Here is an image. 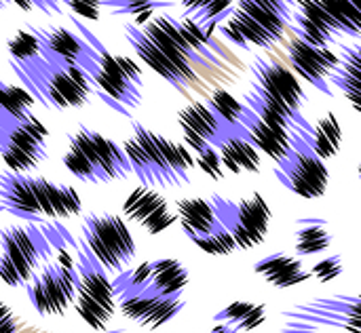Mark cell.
Returning a JSON list of instances; mask_svg holds the SVG:
<instances>
[{
	"instance_id": "1",
	"label": "cell",
	"mask_w": 361,
	"mask_h": 333,
	"mask_svg": "<svg viewBox=\"0 0 361 333\" xmlns=\"http://www.w3.org/2000/svg\"><path fill=\"white\" fill-rule=\"evenodd\" d=\"M125 36L135 55L173 89L184 91L197 82L192 63H201V59L184 42L180 19L173 15L161 13L144 25L127 23Z\"/></svg>"
},
{
	"instance_id": "2",
	"label": "cell",
	"mask_w": 361,
	"mask_h": 333,
	"mask_svg": "<svg viewBox=\"0 0 361 333\" xmlns=\"http://www.w3.org/2000/svg\"><path fill=\"white\" fill-rule=\"evenodd\" d=\"M252 89L245 93V108L262 122L294 131L311 129V122L302 116L305 91L300 80L281 63H273L256 57L252 61Z\"/></svg>"
},
{
	"instance_id": "3",
	"label": "cell",
	"mask_w": 361,
	"mask_h": 333,
	"mask_svg": "<svg viewBox=\"0 0 361 333\" xmlns=\"http://www.w3.org/2000/svg\"><path fill=\"white\" fill-rule=\"evenodd\" d=\"M131 173L146 188H184L195 167L192 154L178 142L133 122V133L121 146Z\"/></svg>"
},
{
	"instance_id": "4",
	"label": "cell",
	"mask_w": 361,
	"mask_h": 333,
	"mask_svg": "<svg viewBox=\"0 0 361 333\" xmlns=\"http://www.w3.org/2000/svg\"><path fill=\"white\" fill-rule=\"evenodd\" d=\"M0 207L27 220H66L82 211L80 194L66 184L30 173H0Z\"/></svg>"
},
{
	"instance_id": "5",
	"label": "cell",
	"mask_w": 361,
	"mask_h": 333,
	"mask_svg": "<svg viewBox=\"0 0 361 333\" xmlns=\"http://www.w3.org/2000/svg\"><path fill=\"white\" fill-rule=\"evenodd\" d=\"M11 68L32 99H38L42 106L53 110L82 108L93 91L87 74L76 63L47 59L40 55L27 63L11 61Z\"/></svg>"
},
{
	"instance_id": "6",
	"label": "cell",
	"mask_w": 361,
	"mask_h": 333,
	"mask_svg": "<svg viewBox=\"0 0 361 333\" xmlns=\"http://www.w3.org/2000/svg\"><path fill=\"white\" fill-rule=\"evenodd\" d=\"M63 165L76 180L91 186L118 182L131 175V167L123 148L114 139L85 125H78L76 131L68 135Z\"/></svg>"
},
{
	"instance_id": "7",
	"label": "cell",
	"mask_w": 361,
	"mask_h": 333,
	"mask_svg": "<svg viewBox=\"0 0 361 333\" xmlns=\"http://www.w3.org/2000/svg\"><path fill=\"white\" fill-rule=\"evenodd\" d=\"M85 251L114 279L129 270L135 260L137 245L129 230V224L108 211H93L82 218L80 224Z\"/></svg>"
},
{
	"instance_id": "8",
	"label": "cell",
	"mask_w": 361,
	"mask_h": 333,
	"mask_svg": "<svg viewBox=\"0 0 361 333\" xmlns=\"http://www.w3.org/2000/svg\"><path fill=\"white\" fill-rule=\"evenodd\" d=\"M74 308L95 332L106 329L116 313L112 279L85 249L76 251L74 262Z\"/></svg>"
},
{
	"instance_id": "9",
	"label": "cell",
	"mask_w": 361,
	"mask_h": 333,
	"mask_svg": "<svg viewBox=\"0 0 361 333\" xmlns=\"http://www.w3.org/2000/svg\"><path fill=\"white\" fill-rule=\"evenodd\" d=\"M275 177L296 196L315 201L322 199L330 184V171L326 161L313 154L302 129L292 131V148L286 161L275 167Z\"/></svg>"
},
{
	"instance_id": "10",
	"label": "cell",
	"mask_w": 361,
	"mask_h": 333,
	"mask_svg": "<svg viewBox=\"0 0 361 333\" xmlns=\"http://www.w3.org/2000/svg\"><path fill=\"white\" fill-rule=\"evenodd\" d=\"M212 203H214V207L218 211V218H220L222 226L231 232L237 247L252 249V247L260 245L267 239L273 211H271V205L267 203V199L260 192H254L252 196L241 199L237 203L214 194Z\"/></svg>"
},
{
	"instance_id": "11",
	"label": "cell",
	"mask_w": 361,
	"mask_h": 333,
	"mask_svg": "<svg viewBox=\"0 0 361 333\" xmlns=\"http://www.w3.org/2000/svg\"><path fill=\"white\" fill-rule=\"evenodd\" d=\"M44 256L42 241L30 226H6L0 230V281L8 287H25Z\"/></svg>"
},
{
	"instance_id": "12",
	"label": "cell",
	"mask_w": 361,
	"mask_h": 333,
	"mask_svg": "<svg viewBox=\"0 0 361 333\" xmlns=\"http://www.w3.org/2000/svg\"><path fill=\"white\" fill-rule=\"evenodd\" d=\"M32 308L42 317H61L74 304V260L61 256L59 262L38 268L25 285Z\"/></svg>"
},
{
	"instance_id": "13",
	"label": "cell",
	"mask_w": 361,
	"mask_h": 333,
	"mask_svg": "<svg viewBox=\"0 0 361 333\" xmlns=\"http://www.w3.org/2000/svg\"><path fill=\"white\" fill-rule=\"evenodd\" d=\"M0 156L8 171L30 173L47 161V127L32 114L0 129Z\"/></svg>"
},
{
	"instance_id": "14",
	"label": "cell",
	"mask_w": 361,
	"mask_h": 333,
	"mask_svg": "<svg viewBox=\"0 0 361 333\" xmlns=\"http://www.w3.org/2000/svg\"><path fill=\"white\" fill-rule=\"evenodd\" d=\"M123 220L137 224L148 234H161L178 222L169 201L154 188L146 186L133 188L123 201Z\"/></svg>"
},
{
	"instance_id": "15",
	"label": "cell",
	"mask_w": 361,
	"mask_h": 333,
	"mask_svg": "<svg viewBox=\"0 0 361 333\" xmlns=\"http://www.w3.org/2000/svg\"><path fill=\"white\" fill-rule=\"evenodd\" d=\"M116 306L123 317L146 327L159 329L171 319H176L184 308V296L180 298H157L146 294H121L116 296Z\"/></svg>"
},
{
	"instance_id": "16",
	"label": "cell",
	"mask_w": 361,
	"mask_h": 333,
	"mask_svg": "<svg viewBox=\"0 0 361 333\" xmlns=\"http://www.w3.org/2000/svg\"><path fill=\"white\" fill-rule=\"evenodd\" d=\"M188 283H190L188 268L180 260L161 258V260L148 262L146 279L137 287L118 291V294H114V298L121 294H146V296H157V298H180V296H184Z\"/></svg>"
},
{
	"instance_id": "17",
	"label": "cell",
	"mask_w": 361,
	"mask_h": 333,
	"mask_svg": "<svg viewBox=\"0 0 361 333\" xmlns=\"http://www.w3.org/2000/svg\"><path fill=\"white\" fill-rule=\"evenodd\" d=\"M290 61L294 65V70L298 72V76H302L307 82H311L315 89H319L322 93H332L330 89V74L338 63V55L330 49V46H311L298 38H294L290 42Z\"/></svg>"
},
{
	"instance_id": "18",
	"label": "cell",
	"mask_w": 361,
	"mask_h": 333,
	"mask_svg": "<svg viewBox=\"0 0 361 333\" xmlns=\"http://www.w3.org/2000/svg\"><path fill=\"white\" fill-rule=\"evenodd\" d=\"M239 129L241 135L258 150L264 152L269 158H273L277 165L281 161H286V156L290 154L292 148V133L273 125L262 122L256 114H252L245 106L239 118Z\"/></svg>"
},
{
	"instance_id": "19",
	"label": "cell",
	"mask_w": 361,
	"mask_h": 333,
	"mask_svg": "<svg viewBox=\"0 0 361 333\" xmlns=\"http://www.w3.org/2000/svg\"><path fill=\"white\" fill-rule=\"evenodd\" d=\"M30 32L38 38L40 44V55L47 59H59V61H68V63H85L87 57L91 55V44L66 30V27H38V25H30Z\"/></svg>"
},
{
	"instance_id": "20",
	"label": "cell",
	"mask_w": 361,
	"mask_h": 333,
	"mask_svg": "<svg viewBox=\"0 0 361 333\" xmlns=\"http://www.w3.org/2000/svg\"><path fill=\"white\" fill-rule=\"evenodd\" d=\"M216 150L220 154L224 173L231 171L235 175H241V173H258L260 171V152L241 135L239 125L237 127L222 125V137H220Z\"/></svg>"
},
{
	"instance_id": "21",
	"label": "cell",
	"mask_w": 361,
	"mask_h": 333,
	"mask_svg": "<svg viewBox=\"0 0 361 333\" xmlns=\"http://www.w3.org/2000/svg\"><path fill=\"white\" fill-rule=\"evenodd\" d=\"M176 218L192 243L197 239L209 237L222 228V222L218 218L214 203L209 199H201V196L180 199L176 203Z\"/></svg>"
},
{
	"instance_id": "22",
	"label": "cell",
	"mask_w": 361,
	"mask_h": 333,
	"mask_svg": "<svg viewBox=\"0 0 361 333\" xmlns=\"http://www.w3.org/2000/svg\"><path fill=\"white\" fill-rule=\"evenodd\" d=\"M254 270L273 287L288 289L298 287L311 279V272L302 266V262L292 253H271L256 262Z\"/></svg>"
},
{
	"instance_id": "23",
	"label": "cell",
	"mask_w": 361,
	"mask_h": 333,
	"mask_svg": "<svg viewBox=\"0 0 361 333\" xmlns=\"http://www.w3.org/2000/svg\"><path fill=\"white\" fill-rule=\"evenodd\" d=\"M330 82L336 84L353 103L355 112L361 110V49L343 46L336 68L330 74Z\"/></svg>"
},
{
	"instance_id": "24",
	"label": "cell",
	"mask_w": 361,
	"mask_h": 333,
	"mask_svg": "<svg viewBox=\"0 0 361 333\" xmlns=\"http://www.w3.org/2000/svg\"><path fill=\"white\" fill-rule=\"evenodd\" d=\"M178 122L184 135H197L214 148L222 137V122L203 101H192L186 108H182L178 114Z\"/></svg>"
},
{
	"instance_id": "25",
	"label": "cell",
	"mask_w": 361,
	"mask_h": 333,
	"mask_svg": "<svg viewBox=\"0 0 361 333\" xmlns=\"http://www.w3.org/2000/svg\"><path fill=\"white\" fill-rule=\"evenodd\" d=\"M235 0H182V8L186 19H190L207 38H212L214 30L226 21L233 13Z\"/></svg>"
},
{
	"instance_id": "26",
	"label": "cell",
	"mask_w": 361,
	"mask_h": 333,
	"mask_svg": "<svg viewBox=\"0 0 361 333\" xmlns=\"http://www.w3.org/2000/svg\"><path fill=\"white\" fill-rule=\"evenodd\" d=\"M302 135L309 144V148L313 150L315 156H319L322 161H328L332 156H336L341 142H343V129L341 122L336 118V114L328 112L317 125H311L309 131L302 129Z\"/></svg>"
},
{
	"instance_id": "27",
	"label": "cell",
	"mask_w": 361,
	"mask_h": 333,
	"mask_svg": "<svg viewBox=\"0 0 361 333\" xmlns=\"http://www.w3.org/2000/svg\"><path fill=\"white\" fill-rule=\"evenodd\" d=\"M216 321L239 333L254 332L267 321V308L254 302H233L216 315Z\"/></svg>"
},
{
	"instance_id": "28",
	"label": "cell",
	"mask_w": 361,
	"mask_h": 333,
	"mask_svg": "<svg viewBox=\"0 0 361 333\" xmlns=\"http://www.w3.org/2000/svg\"><path fill=\"white\" fill-rule=\"evenodd\" d=\"M319 8L332 21L336 34H347L357 38L361 34V11L349 0H315Z\"/></svg>"
},
{
	"instance_id": "29",
	"label": "cell",
	"mask_w": 361,
	"mask_h": 333,
	"mask_svg": "<svg viewBox=\"0 0 361 333\" xmlns=\"http://www.w3.org/2000/svg\"><path fill=\"white\" fill-rule=\"evenodd\" d=\"M332 245V234L322 220H307L296 234V251L300 256H317Z\"/></svg>"
},
{
	"instance_id": "30",
	"label": "cell",
	"mask_w": 361,
	"mask_h": 333,
	"mask_svg": "<svg viewBox=\"0 0 361 333\" xmlns=\"http://www.w3.org/2000/svg\"><path fill=\"white\" fill-rule=\"evenodd\" d=\"M171 6V0H102V8H110L112 15H135V25H144L152 19L154 11Z\"/></svg>"
},
{
	"instance_id": "31",
	"label": "cell",
	"mask_w": 361,
	"mask_h": 333,
	"mask_svg": "<svg viewBox=\"0 0 361 333\" xmlns=\"http://www.w3.org/2000/svg\"><path fill=\"white\" fill-rule=\"evenodd\" d=\"M205 106L214 112V116L222 125H226V127H237L239 125V118H241V112H243V103L233 93H228L224 89H218V91H214L209 95Z\"/></svg>"
},
{
	"instance_id": "32",
	"label": "cell",
	"mask_w": 361,
	"mask_h": 333,
	"mask_svg": "<svg viewBox=\"0 0 361 333\" xmlns=\"http://www.w3.org/2000/svg\"><path fill=\"white\" fill-rule=\"evenodd\" d=\"M8 55H11V61L15 63H27V61H34L36 57H40V44H38V38L27 30H19L11 42H8Z\"/></svg>"
},
{
	"instance_id": "33",
	"label": "cell",
	"mask_w": 361,
	"mask_h": 333,
	"mask_svg": "<svg viewBox=\"0 0 361 333\" xmlns=\"http://www.w3.org/2000/svg\"><path fill=\"white\" fill-rule=\"evenodd\" d=\"M195 245H197L201 251L209 253V256H228V253H233V251L237 249L235 239L231 237V232H228L224 226H222L220 230H216L214 234H209V237L197 239Z\"/></svg>"
},
{
	"instance_id": "34",
	"label": "cell",
	"mask_w": 361,
	"mask_h": 333,
	"mask_svg": "<svg viewBox=\"0 0 361 333\" xmlns=\"http://www.w3.org/2000/svg\"><path fill=\"white\" fill-rule=\"evenodd\" d=\"M195 163H197L199 169H201L205 175H209L212 180L220 182V180L224 177V169H222V163H220V154H218V150H216L214 146H207L205 150H201V152L197 154V161H195Z\"/></svg>"
},
{
	"instance_id": "35",
	"label": "cell",
	"mask_w": 361,
	"mask_h": 333,
	"mask_svg": "<svg viewBox=\"0 0 361 333\" xmlns=\"http://www.w3.org/2000/svg\"><path fill=\"white\" fill-rule=\"evenodd\" d=\"M343 270H345L343 268V258L341 256H330V258L322 260L319 264H315L311 275L322 283H332L343 275Z\"/></svg>"
},
{
	"instance_id": "36",
	"label": "cell",
	"mask_w": 361,
	"mask_h": 333,
	"mask_svg": "<svg viewBox=\"0 0 361 333\" xmlns=\"http://www.w3.org/2000/svg\"><path fill=\"white\" fill-rule=\"evenodd\" d=\"M66 4H70L76 15L87 19H97L102 8V0H66Z\"/></svg>"
},
{
	"instance_id": "37",
	"label": "cell",
	"mask_w": 361,
	"mask_h": 333,
	"mask_svg": "<svg viewBox=\"0 0 361 333\" xmlns=\"http://www.w3.org/2000/svg\"><path fill=\"white\" fill-rule=\"evenodd\" d=\"M19 325L21 323H19L17 315L4 302H0V333H17Z\"/></svg>"
},
{
	"instance_id": "38",
	"label": "cell",
	"mask_w": 361,
	"mask_h": 333,
	"mask_svg": "<svg viewBox=\"0 0 361 333\" xmlns=\"http://www.w3.org/2000/svg\"><path fill=\"white\" fill-rule=\"evenodd\" d=\"M38 11H42V13H59L61 4H57L53 0H38Z\"/></svg>"
},
{
	"instance_id": "39",
	"label": "cell",
	"mask_w": 361,
	"mask_h": 333,
	"mask_svg": "<svg viewBox=\"0 0 361 333\" xmlns=\"http://www.w3.org/2000/svg\"><path fill=\"white\" fill-rule=\"evenodd\" d=\"M209 333H239V332H235V329H231V327H226V325H216V327H214Z\"/></svg>"
},
{
	"instance_id": "40",
	"label": "cell",
	"mask_w": 361,
	"mask_h": 333,
	"mask_svg": "<svg viewBox=\"0 0 361 333\" xmlns=\"http://www.w3.org/2000/svg\"><path fill=\"white\" fill-rule=\"evenodd\" d=\"M6 125H11V120H8V118L2 114V110H0V129H2V127H6Z\"/></svg>"
},
{
	"instance_id": "41",
	"label": "cell",
	"mask_w": 361,
	"mask_h": 333,
	"mask_svg": "<svg viewBox=\"0 0 361 333\" xmlns=\"http://www.w3.org/2000/svg\"><path fill=\"white\" fill-rule=\"evenodd\" d=\"M349 2H351V4H353L355 8H360V11H361V0H349Z\"/></svg>"
},
{
	"instance_id": "42",
	"label": "cell",
	"mask_w": 361,
	"mask_h": 333,
	"mask_svg": "<svg viewBox=\"0 0 361 333\" xmlns=\"http://www.w3.org/2000/svg\"><path fill=\"white\" fill-rule=\"evenodd\" d=\"M6 4H8V0H0V8H2V6H6Z\"/></svg>"
},
{
	"instance_id": "43",
	"label": "cell",
	"mask_w": 361,
	"mask_h": 333,
	"mask_svg": "<svg viewBox=\"0 0 361 333\" xmlns=\"http://www.w3.org/2000/svg\"><path fill=\"white\" fill-rule=\"evenodd\" d=\"M0 209H2V207H0Z\"/></svg>"
}]
</instances>
